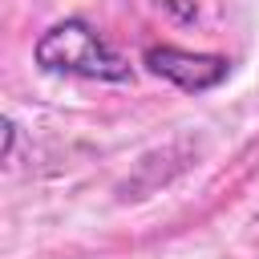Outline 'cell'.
<instances>
[{
	"instance_id": "cell-1",
	"label": "cell",
	"mask_w": 259,
	"mask_h": 259,
	"mask_svg": "<svg viewBox=\"0 0 259 259\" xmlns=\"http://www.w3.org/2000/svg\"><path fill=\"white\" fill-rule=\"evenodd\" d=\"M32 65L53 77H81V81H105V85H121L134 77L130 61L101 36L97 24L81 16L49 24L32 45Z\"/></svg>"
},
{
	"instance_id": "cell-2",
	"label": "cell",
	"mask_w": 259,
	"mask_h": 259,
	"mask_svg": "<svg viewBox=\"0 0 259 259\" xmlns=\"http://www.w3.org/2000/svg\"><path fill=\"white\" fill-rule=\"evenodd\" d=\"M142 65L154 77L178 85L182 93H210L231 73L227 57H219V53H194V49H178V45H150L142 53Z\"/></svg>"
},
{
	"instance_id": "cell-3",
	"label": "cell",
	"mask_w": 259,
	"mask_h": 259,
	"mask_svg": "<svg viewBox=\"0 0 259 259\" xmlns=\"http://www.w3.org/2000/svg\"><path fill=\"white\" fill-rule=\"evenodd\" d=\"M154 8H162L170 20H178V24H194L198 20V0H150Z\"/></svg>"
},
{
	"instance_id": "cell-4",
	"label": "cell",
	"mask_w": 259,
	"mask_h": 259,
	"mask_svg": "<svg viewBox=\"0 0 259 259\" xmlns=\"http://www.w3.org/2000/svg\"><path fill=\"white\" fill-rule=\"evenodd\" d=\"M12 154H16V121L4 117V162H12Z\"/></svg>"
}]
</instances>
